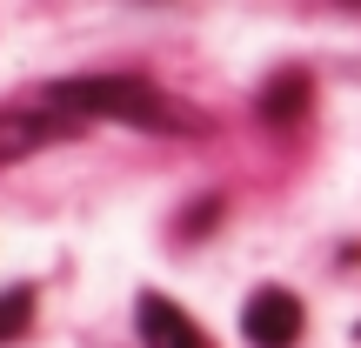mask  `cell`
<instances>
[{"mask_svg":"<svg viewBox=\"0 0 361 348\" xmlns=\"http://www.w3.org/2000/svg\"><path fill=\"white\" fill-rule=\"evenodd\" d=\"M74 121L80 114H67V107H0V168L61 141V134H74Z\"/></svg>","mask_w":361,"mask_h":348,"instance_id":"obj_2","label":"cell"},{"mask_svg":"<svg viewBox=\"0 0 361 348\" xmlns=\"http://www.w3.org/2000/svg\"><path fill=\"white\" fill-rule=\"evenodd\" d=\"M141 342L147 348H214L201 335V322H188L168 295H141Z\"/></svg>","mask_w":361,"mask_h":348,"instance_id":"obj_4","label":"cell"},{"mask_svg":"<svg viewBox=\"0 0 361 348\" xmlns=\"http://www.w3.org/2000/svg\"><path fill=\"white\" fill-rule=\"evenodd\" d=\"M54 107L67 114H101V121H134V128H154V134H188L201 128V114L174 107L154 80H128V74H80V80H54Z\"/></svg>","mask_w":361,"mask_h":348,"instance_id":"obj_1","label":"cell"},{"mask_svg":"<svg viewBox=\"0 0 361 348\" xmlns=\"http://www.w3.org/2000/svg\"><path fill=\"white\" fill-rule=\"evenodd\" d=\"M34 328V288H0V342H20Z\"/></svg>","mask_w":361,"mask_h":348,"instance_id":"obj_6","label":"cell"},{"mask_svg":"<svg viewBox=\"0 0 361 348\" xmlns=\"http://www.w3.org/2000/svg\"><path fill=\"white\" fill-rule=\"evenodd\" d=\"M241 328H247V342H255V348H295V335H301V301L288 295V288H261V295L241 308Z\"/></svg>","mask_w":361,"mask_h":348,"instance_id":"obj_3","label":"cell"},{"mask_svg":"<svg viewBox=\"0 0 361 348\" xmlns=\"http://www.w3.org/2000/svg\"><path fill=\"white\" fill-rule=\"evenodd\" d=\"M341 7H361V0H341Z\"/></svg>","mask_w":361,"mask_h":348,"instance_id":"obj_7","label":"cell"},{"mask_svg":"<svg viewBox=\"0 0 361 348\" xmlns=\"http://www.w3.org/2000/svg\"><path fill=\"white\" fill-rule=\"evenodd\" d=\"M308 74H301V67H295V74H274L268 80V88H261V121H274V128H288V121H301V114H308Z\"/></svg>","mask_w":361,"mask_h":348,"instance_id":"obj_5","label":"cell"}]
</instances>
